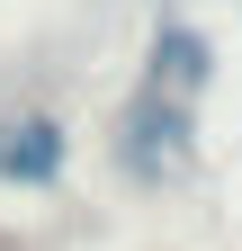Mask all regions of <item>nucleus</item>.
I'll use <instances>...</instances> for the list:
<instances>
[{
	"mask_svg": "<svg viewBox=\"0 0 242 251\" xmlns=\"http://www.w3.org/2000/svg\"><path fill=\"white\" fill-rule=\"evenodd\" d=\"M117 162H126V179H144V188L179 179V171L197 162V135H189V108H179V99H162V90H135L126 126H117Z\"/></svg>",
	"mask_w": 242,
	"mask_h": 251,
	"instance_id": "obj_1",
	"label": "nucleus"
},
{
	"mask_svg": "<svg viewBox=\"0 0 242 251\" xmlns=\"http://www.w3.org/2000/svg\"><path fill=\"white\" fill-rule=\"evenodd\" d=\"M63 171H72V135H63V117H45V108L0 117V179H9V188H54Z\"/></svg>",
	"mask_w": 242,
	"mask_h": 251,
	"instance_id": "obj_2",
	"label": "nucleus"
},
{
	"mask_svg": "<svg viewBox=\"0 0 242 251\" xmlns=\"http://www.w3.org/2000/svg\"><path fill=\"white\" fill-rule=\"evenodd\" d=\"M206 81H216V45H206V27L162 18V27H153V81H144V90H162V99H179V108H189Z\"/></svg>",
	"mask_w": 242,
	"mask_h": 251,
	"instance_id": "obj_3",
	"label": "nucleus"
}]
</instances>
